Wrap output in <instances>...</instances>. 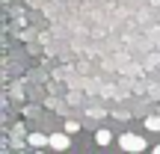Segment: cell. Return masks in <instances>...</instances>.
Masks as SVG:
<instances>
[{
  "instance_id": "obj_1",
  "label": "cell",
  "mask_w": 160,
  "mask_h": 154,
  "mask_svg": "<svg viewBox=\"0 0 160 154\" xmlns=\"http://www.w3.org/2000/svg\"><path fill=\"white\" fill-rule=\"evenodd\" d=\"M119 148H125V151H145V139L137 137V133H122L119 137Z\"/></svg>"
},
{
  "instance_id": "obj_2",
  "label": "cell",
  "mask_w": 160,
  "mask_h": 154,
  "mask_svg": "<svg viewBox=\"0 0 160 154\" xmlns=\"http://www.w3.org/2000/svg\"><path fill=\"white\" fill-rule=\"evenodd\" d=\"M71 145V133L68 131H62V133H51V148L53 151H65Z\"/></svg>"
},
{
  "instance_id": "obj_3",
  "label": "cell",
  "mask_w": 160,
  "mask_h": 154,
  "mask_svg": "<svg viewBox=\"0 0 160 154\" xmlns=\"http://www.w3.org/2000/svg\"><path fill=\"white\" fill-rule=\"evenodd\" d=\"M30 145L33 148H45V145H51V137H45V133H30Z\"/></svg>"
},
{
  "instance_id": "obj_4",
  "label": "cell",
  "mask_w": 160,
  "mask_h": 154,
  "mask_svg": "<svg viewBox=\"0 0 160 154\" xmlns=\"http://www.w3.org/2000/svg\"><path fill=\"white\" fill-rule=\"evenodd\" d=\"M145 127H148L151 133H160V113L157 116H148V119H145Z\"/></svg>"
},
{
  "instance_id": "obj_5",
  "label": "cell",
  "mask_w": 160,
  "mask_h": 154,
  "mask_svg": "<svg viewBox=\"0 0 160 154\" xmlns=\"http://www.w3.org/2000/svg\"><path fill=\"white\" fill-rule=\"evenodd\" d=\"M95 139H98V145H110V142H113V133H110V131H98Z\"/></svg>"
},
{
  "instance_id": "obj_6",
  "label": "cell",
  "mask_w": 160,
  "mask_h": 154,
  "mask_svg": "<svg viewBox=\"0 0 160 154\" xmlns=\"http://www.w3.org/2000/svg\"><path fill=\"white\" fill-rule=\"evenodd\" d=\"M65 131H68V133H77V131H80V125H77V122H71V119H68V122H65Z\"/></svg>"
},
{
  "instance_id": "obj_7",
  "label": "cell",
  "mask_w": 160,
  "mask_h": 154,
  "mask_svg": "<svg viewBox=\"0 0 160 154\" xmlns=\"http://www.w3.org/2000/svg\"><path fill=\"white\" fill-rule=\"evenodd\" d=\"M157 113H160V110H157Z\"/></svg>"
}]
</instances>
